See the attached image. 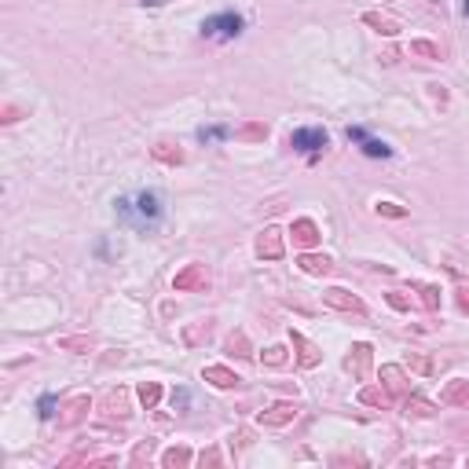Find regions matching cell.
Here are the masks:
<instances>
[{"instance_id":"cell-42","label":"cell","mask_w":469,"mask_h":469,"mask_svg":"<svg viewBox=\"0 0 469 469\" xmlns=\"http://www.w3.org/2000/svg\"><path fill=\"white\" fill-rule=\"evenodd\" d=\"M19 114H22L19 107H4V118H0V121H4V125H11V121H19Z\"/></svg>"},{"instance_id":"cell-28","label":"cell","mask_w":469,"mask_h":469,"mask_svg":"<svg viewBox=\"0 0 469 469\" xmlns=\"http://www.w3.org/2000/svg\"><path fill=\"white\" fill-rule=\"evenodd\" d=\"M261 363H264V367H271V370H279V367H286V363H290V352H286L283 345H268V348L261 352Z\"/></svg>"},{"instance_id":"cell-31","label":"cell","mask_w":469,"mask_h":469,"mask_svg":"<svg viewBox=\"0 0 469 469\" xmlns=\"http://www.w3.org/2000/svg\"><path fill=\"white\" fill-rule=\"evenodd\" d=\"M374 213L389 217V220H403V217H407V209H403L400 202H374Z\"/></svg>"},{"instance_id":"cell-45","label":"cell","mask_w":469,"mask_h":469,"mask_svg":"<svg viewBox=\"0 0 469 469\" xmlns=\"http://www.w3.org/2000/svg\"><path fill=\"white\" fill-rule=\"evenodd\" d=\"M462 15H465V19H469V0H462Z\"/></svg>"},{"instance_id":"cell-14","label":"cell","mask_w":469,"mask_h":469,"mask_svg":"<svg viewBox=\"0 0 469 469\" xmlns=\"http://www.w3.org/2000/svg\"><path fill=\"white\" fill-rule=\"evenodd\" d=\"M290 341H294V348H297V363H301L304 370H312V367H319V363H322V352H319V348H315L304 334L290 330Z\"/></svg>"},{"instance_id":"cell-7","label":"cell","mask_w":469,"mask_h":469,"mask_svg":"<svg viewBox=\"0 0 469 469\" xmlns=\"http://www.w3.org/2000/svg\"><path fill=\"white\" fill-rule=\"evenodd\" d=\"M88 411H92V396L77 393V396H70L67 403H62L59 426H62V429H74V426H81V422H85V418H88Z\"/></svg>"},{"instance_id":"cell-34","label":"cell","mask_w":469,"mask_h":469,"mask_svg":"<svg viewBox=\"0 0 469 469\" xmlns=\"http://www.w3.org/2000/svg\"><path fill=\"white\" fill-rule=\"evenodd\" d=\"M411 370H418V374H433V360L429 355H422V352H411Z\"/></svg>"},{"instance_id":"cell-5","label":"cell","mask_w":469,"mask_h":469,"mask_svg":"<svg viewBox=\"0 0 469 469\" xmlns=\"http://www.w3.org/2000/svg\"><path fill=\"white\" fill-rule=\"evenodd\" d=\"M322 304L334 308V312H352V315H363L367 312V304L355 297V294H348L345 286H330L327 294H322Z\"/></svg>"},{"instance_id":"cell-33","label":"cell","mask_w":469,"mask_h":469,"mask_svg":"<svg viewBox=\"0 0 469 469\" xmlns=\"http://www.w3.org/2000/svg\"><path fill=\"white\" fill-rule=\"evenodd\" d=\"M151 455H154V440H143V444H136V451H132V458H128V462H132V465H143Z\"/></svg>"},{"instance_id":"cell-41","label":"cell","mask_w":469,"mask_h":469,"mask_svg":"<svg viewBox=\"0 0 469 469\" xmlns=\"http://www.w3.org/2000/svg\"><path fill=\"white\" fill-rule=\"evenodd\" d=\"M429 95H433V100L440 103V107L447 103V88H444V85H429Z\"/></svg>"},{"instance_id":"cell-27","label":"cell","mask_w":469,"mask_h":469,"mask_svg":"<svg viewBox=\"0 0 469 469\" xmlns=\"http://www.w3.org/2000/svg\"><path fill=\"white\" fill-rule=\"evenodd\" d=\"M136 396H140V403H143L147 411H154V407H158V400H161V385H158V381H140Z\"/></svg>"},{"instance_id":"cell-22","label":"cell","mask_w":469,"mask_h":469,"mask_svg":"<svg viewBox=\"0 0 469 469\" xmlns=\"http://www.w3.org/2000/svg\"><path fill=\"white\" fill-rule=\"evenodd\" d=\"M235 140H242V143H264L268 140V125L264 121H246V125L235 128Z\"/></svg>"},{"instance_id":"cell-29","label":"cell","mask_w":469,"mask_h":469,"mask_svg":"<svg viewBox=\"0 0 469 469\" xmlns=\"http://www.w3.org/2000/svg\"><path fill=\"white\" fill-rule=\"evenodd\" d=\"M418 297H422V308L426 312H440V286L422 283V286H418Z\"/></svg>"},{"instance_id":"cell-12","label":"cell","mask_w":469,"mask_h":469,"mask_svg":"<svg viewBox=\"0 0 469 469\" xmlns=\"http://www.w3.org/2000/svg\"><path fill=\"white\" fill-rule=\"evenodd\" d=\"M209 337H213V319L184 322V330H180V341H184L187 348H202V345H209Z\"/></svg>"},{"instance_id":"cell-18","label":"cell","mask_w":469,"mask_h":469,"mask_svg":"<svg viewBox=\"0 0 469 469\" xmlns=\"http://www.w3.org/2000/svg\"><path fill=\"white\" fill-rule=\"evenodd\" d=\"M360 403L378 407V411H389L393 407V393L385 389V385H363V389H360Z\"/></svg>"},{"instance_id":"cell-17","label":"cell","mask_w":469,"mask_h":469,"mask_svg":"<svg viewBox=\"0 0 469 469\" xmlns=\"http://www.w3.org/2000/svg\"><path fill=\"white\" fill-rule=\"evenodd\" d=\"M297 268L304 271V275H330L334 271V261H330V257L327 253H301L297 257Z\"/></svg>"},{"instance_id":"cell-3","label":"cell","mask_w":469,"mask_h":469,"mask_svg":"<svg viewBox=\"0 0 469 469\" xmlns=\"http://www.w3.org/2000/svg\"><path fill=\"white\" fill-rule=\"evenodd\" d=\"M172 290H176V294H202V290H209V268L198 264V261L184 264L180 271L172 275Z\"/></svg>"},{"instance_id":"cell-20","label":"cell","mask_w":469,"mask_h":469,"mask_svg":"<svg viewBox=\"0 0 469 469\" xmlns=\"http://www.w3.org/2000/svg\"><path fill=\"white\" fill-rule=\"evenodd\" d=\"M151 158L161 161V165H184V151L176 147V143H169V140L154 143V147H151Z\"/></svg>"},{"instance_id":"cell-13","label":"cell","mask_w":469,"mask_h":469,"mask_svg":"<svg viewBox=\"0 0 469 469\" xmlns=\"http://www.w3.org/2000/svg\"><path fill=\"white\" fill-rule=\"evenodd\" d=\"M100 407H103L107 418H128V414H132V393H128V389H110Z\"/></svg>"},{"instance_id":"cell-4","label":"cell","mask_w":469,"mask_h":469,"mask_svg":"<svg viewBox=\"0 0 469 469\" xmlns=\"http://www.w3.org/2000/svg\"><path fill=\"white\" fill-rule=\"evenodd\" d=\"M330 143V136H327V128H297V132H290V140H286V147H294V151H301V154H319L322 147Z\"/></svg>"},{"instance_id":"cell-9","label":"cell","mask_w":469,"mask_h":469,"mask_svg":"<svg viewBox=\"0 0 469 469\" xmlns=\"http://www.w3.org/2000/svg\"><path fill=\"white\" fill-rule=\"evenodd\" d=\"M257 257H261V261H279L283 257V231L275 228V224H268V228L257 235Z\"/></svg>"},{"instance_id":"cell-21","label":"cell","mask_w":469,"mask_h":469,"mask_svg":"<svg viewBox=\"0 0 469 469\" xmlns=\"http://www.w3.org/2000/svg\"><path fill=\"white\" fill-rule=\"evenodd\" d=\"M191 462H195V451L191 447H169V451H161V465L165 469H187Z\"/></svg>"},{"instance_id":"cell-8","label":"cell","mask_w":469,"mask_h":469,"mask_svg":"<svg viewBox=\"0 0 469 469\" xmlns=\"http://www.w3.org/2000/svg\"><path fill=\"white\" fill-rule=\"evenodd\" d=\"M370 360H374V348H370L367 341H360V345H352L348 348V355H345V370H348V374L352 378H367L370 374Z\"/></svg>"},{"instance_id":"cell-30","label":"cell","mask_w":469,"mask_h":469,"mask_svg":"<svg viewBox=\"0 0 469 469\" xmlns=\"http://www.w3.org/2000/svg\"><path fill=\"white\" fill-rule=\"evenodd\" d=\"M367 158H393V147H389V143H385V140H363V147H360Z\"/></svg>"},{"instance_id":"cell-11","label":"cell","mask_w":469,"mask_h":469,"mask_svg":"<svg viewBox=\"0 0 469 469\" xmlns=\"http://www.w3.org/2000/svg\"><path fill=\"white\" fill-rule=\"evenodd\" d=\"M202 378L213 385V389H224V393H231V389H238V385H242V378L235 374L231 367H224V363H209L202 370Z\"/></svg>"},{"instance_id":"cell-19","label":"cell","mask_w":469,"mask_h":469,"mask_svg":"<svg viewBox=\"0 0 469 469\" xmlns=\"http://www.w3.org/2000/svg\"><path fill=\"white\" fill-rule=\"evenodd\" d=\"M363 22H367L370 29H378L381 37H396V34H400V22L389 19V15H381V11H363Z\"/></svg>"},{"instance_id":"cell-39","label":"cell","mask_w":469,"mask_h":469,"mask_svg":"<svg viewBox=\"0 0 469 469\" xmlns=\"http://www.w3.org/2000/svg\"><path fill=\"white\" fill-rule=\"evenodd\" d=\"M187 400H191L187 389H172V407H176V411H184V407H187Z\"/></svg>"},{"instance_id":"cell-15","label":"cell","mask_w":469,"mask_h":469,"mask_svg":"<svg viewBox=\"0 0 469 469\" xmlns=\"http://www.w3.org/2000/svg\"><path fill=\"white\" fill-rule=\"evenodd\" d=\"M440 403L444 407H469V381L465 378H455L440 389Z\"/></svg>"},{"instance_id":"cell-6","label":"cell","mask_w":469,"mask_h":469,"mask_svg":"<svg viewBox=\"0 0 469 469\" xmlns=\"http://www.w3.org/2000/svg\"><path fill=\"white\" fill-rule=\"evenodd\" d=\"M297 403H290V400H283V403H271L268 411H261L257 414V426H268V429H283V426H290L297 418Z\"/></svg>"},{"instance_id":"cell-44","label":"cell","mask_w":469,"mask_h":469,"mask_svg":"<svg viewBox=\"0 0 469 469\" xmlns=\"http://www.w3.org/2000/svg\"><path fill=\"white\" fill-rule=\"evenodd\" d=\"M140 4H143V8H158V4H161V0H140Z\"/></svg>"},{"instance_id":"cell-25","label":"cell","mask_w":469,"mask_h":469,"mask_svg":"<svg viewBox=\"0 0 469 469\" xmlns=\"http://www.w3.org/2000/svg\"><path fill=\"white\" fill-rule=\"evenodd\" d=\"M228 136H235V128L231 125H202L198 128V143H217V140H228Z\"/></svg>"},{"instance_id":"cell-26","label":"cell","mask_w":469,"mask_h":469,"mask_svg":"<svg viewBox=\"0 0 469 469\" xmlns=\"http://www.w3.org/2000/svg\"><path fill=\"white\" fill-rule=\"evenodd\" d=\"M411 55H418V59H429V62H436V59H444V48L440 44H433V41H411Z\"/></svg>"},{"instance_id":"cell-40","label":"cell","mask_w":469,"mask_h":469,"mask_svg":"<svg viewBox=\"0 0 469 469\" xmlns=\"http://www.w3.org/2000/svg\"><path fill=\"white\" fill-rule=\"evenodd\" d=\"M352 143H363L367 140V128H360V125H348V132H345Z\"/></svg>"},{"instance_id":"cell-1","label":"cell","mask_w":469,"mask_h":469,"mask_svg":"<svg viewBox=\"0 0 469 469\" xmlns=\"http://www.w3.org/2000/svg\"><path fill=\"white\" fill-rule=\"evenodd\" d=\"M114 205H118V217L136 231H154L161 224V217H165V198H161V191H140L132 198L125 195Z\"/></svg>"},{"instance_id":"cell-36","label":"cell","mask_w":469,"mask_h":469,"mask_svg":"<svg viewBox=\"0 0 469 469\" xmlns=\"http://www.w3.org/2000/svg\"><path fill=\"white\" fill-rule=\"evenodd\" d=\"M385 301H389V308H396V312H407L411 308V301L400 294V290H389V294H385Z\"/></svg>"},{"instance_id":"cell-10","label":"cell","mask_w":469,"mask_h":469,"mask_svg":"<svg viewBox=\"0 0 469 469\" xmlns=\"http://www.w3.org/2000/svg\"><path fill=\"white\" fill-rule=\"evenodd\" d=\"M290 235H294V246H301V250L319 246V238H322L319 224H315V220H308V217H297L294 224H290Z\"/></svg>"},{"instance_id":"cell-24","label":"cell","mask_w":469,"mask_h":469,"mask_svg":"<svg viewBox=\"0 0 469 469\" xmlns=\"http://www.w3.org/2000/svg\"><path fill=\"white\" fill-rule=\"evenodd\" d=\"M59 348L62 352H77V355H85L95 348V337L92 334H74V337H59Z\"/></svg>"},{"instance_id":"cell-32","label":"cell","mask_w":469,"mask_h":469,"mask_svg":"<svg viewBox=\"0 0 469 469\" xmlns=\"http://www.w3.org/2000/svg\"><path fill=\"white\" fill-rule=\"evenodd\" d=\"M403 411L414 414V418H433V414H436L433 403H426V400H411V396H407V403H403Z\"/></svg>"},{"instance_id":"cell-2","label":"cell","mask_w":469,"mask_h":469,"mask_svg":"<svg viewBox=\"0 0 469 469\" xmlns=\"http://www.w3.org/2000/svg\"><path fill=\"white\" fill-rule=\"evenodd\" d=\"M242 29H246V19L238 11H220V15H209L202 22V37H213V41H235Z\"/></svg>"},{"instance_id":"cell-23","label":"cell","mask_w":469,"mask_h":469,"mask_svg":"<svg viewBox=\"0 0 469 469\" xmlns=\"http://www.w3.org/2000/svg\"><path fill=\"white\" fill-rule=\"evenodd\" d=\"M224 348H228L231 355H238V360H250V355H253V345H250L246 330H231L228 341H224Z\"/></svg>"},{"instance_id":"cell-35","label":"cell","mask_w":469,"mask_h":469,"mask_svg":"<svg viewBox=\"0 0 469 469\" xmlns=\"http://www.w3.org/2000/svg\"><path fill=\"white\" fill-rule=\"evenodd\" d=\"M55 403H59V400H55L52 393H44V396H41V403H37V414L44 418V422H48V418H55Z\"/></svg>"},{"instance_id":"cell-37","label":"cell","mask_w":469,"mask_h":469,"mask_svg":"<svg viewBox=\"0 0 469 469\" xmlns=\"http://www.w3.org/2000/svg\"><path fill=\"white\" fill-rule=\"evenodd\" d=\"M198 462H202V465H220V451H217V447H205L202 455H198Z\"/></svg>"},{"instance_id":"cell-16","label":"cell","mask_w":469,"mask_h":469,"mask_svg":"<svg viewBox=\"0 0 469 469\" xmlns=\"http://www.w3.org/2000/svg\"><path fill=\"white\" fill-rule=\"evenodd\" d=\"M378 378H381V385H385L393 396H407V374H403V367L385 363V367L378 370Z\"/></svg>"},{"instance_id":"cell-43","label":"cell","mask_w":469,"mask_h":469,"mask_svg":"<svg viewBox=\"0 0 469 469\" xmlns=\"http://www.w3.org/2000/svg\"><path fill=\"white\" fill-rule=\"evenodd\" d=\"M458 312L469 315V290H458Z\"/></svg>"},{"instance_id":"cell-38","label":"cell","mask_w":469,"mask_h":469,"mask_svg":"<svg viewBox=\"0 0 469 469\" xmlns=\"http://www.w3.org/2000/svg\"><path fill=\"white\" fill-rule=\"evenodd\" d=\"M378 62H381V67H396V62H400V52H396V48H389V52L378 55Z\"/></svg>"}]
</instances>
